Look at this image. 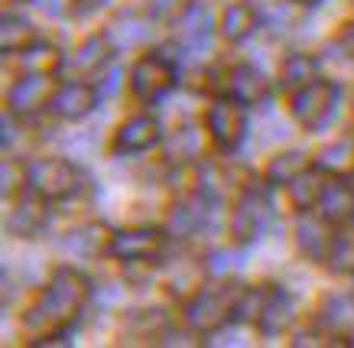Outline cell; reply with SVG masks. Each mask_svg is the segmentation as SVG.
<instances>
[{
	"label": "cell",
	"instance_id": "cell-38",
	"mask_svg": "<svg viewBox=\"0 0 354 348\" xmlns=\"http://www.w3.org/2000/svg\"><path fill=\"white\" fill-rule=\"evenodd\" d=\"M10 140H13V120L3 118V147H10Z\"/></svg>",
	"mask_w": 354,
	"mask_h": 348
},
{
	"label": "cell",
	"instance_id": "cell-5",
	"mask_svg": "<svg viewBox=\"0 0 354 348\" xmlns=\"http://www.w3.org/2000/svg\"><path fill=\"white\" fill-rule=\"evenodd\" d=\"M267 225H270V196H267V189H260V185H247L244 192H241V199H237L234 215H231V235H234V241L247 244V241L260 238Z\"/></svg>",
	"mask_w": 354,
	"mask_h": 348
},
{
	"label": "cell",
	"instance_id": "cell-6",
	"mask_svg": "<svg viewBox=\"0 0 354 348\" xmlns=\"http://www.w3.org/2000/svg\"><path fill=\"white\" fill-rule=\"evenodd\" d=\"M172 85H176V66L160 53L143 55L130 72V88L140 101H160Z\"/></svg>",
	"mask_w": 354,
	"mask_h": 348
},
{
	"label": "cell",
	"instance_id": "cell-12",
	"mask_svg": "<svg viewBox=\"0 0 354 348\" xmlns=\"http://www.w3.org/2000/svg\"><path fill=\"white\" fill-rule=\"evenodd\" d=\"M292 319H296V303H292V296L286 293L283 286H267V300H263L257 326L263 329L267 336H277L283 329H290Z\"/></svg>",
	"mask_w": 354,
	"mask_h": 348
},
{
	"label": "cell",
	"instance_id": "cell-26",
	"mask_svg": "<svg viewBox=\"0 0 354 348\" xmlns=\"http://www.w3.org/2000/svg\"><path fill=\"white\" fill-rule=\"evenodd\" d=\"M30 43H36V26H32L30 20H23V17L7 13V17L0 20V49H3V53H20V49H26Z\"/></svg>",
	"mask_w": 354,
	"mask_h": 348
},
{
	"label": "cell",
	"instance_id": "cell-21",
	"mask_svg": "<svg viewBox=\"0 0 354 348\" xmlns=\"http://www.w3.org/2000/svg\"><path fill=\"white\" fill-rule=\"evenodd\" d=\"M205 271H208V267H202L198 261H179L169 271V280H166L169 293L176 296V300H192L195 293H202Z\"/></svg>",
	"mask_w": 354,
	"mask_h": 348
},
{
	"label": "cell",
	"instance_id": "cell-10",
	"mask_svg": "<svg viewBox=\"0 0 354 348\" xmlns=\"http://www.w3.org/2000/svg\"><path fill=\"white\" fill-rule=\"evenodd\" d=\"M97 104V91L85 82H68L53 95V111L65 120H82Z\"/></svg>",
	"mask_w": 354,
	"mask_h": 348
},
{
	"label": "cell",
	"instance_id": "cell-30",
	"mask_svg": "<svg viewBox=\"0 0 354 348\" xmlns=\"http://www.w3.org/2000/svg\"><path fill=\"white\" fill-rule=\"evenodd\" d=\"M325 264L332 273H354V228L338 231L328 244V254H325Z\"/></svg>",
	"mask_w": 354,
	"mask_h": 348
},
{
	"label": "cell",
	"instance_id": "cell-9",
	"mask_svg": "<svg viewBox=\"0 0 354 348\" xmlns=\"http://www.w3.org/2000/svg\"><path fill=\"white\" fill-rule=\"evenodd\" d=\"M53 78L49 75H20V82L10 88V111L17 118H32L46 104H53Z\"/></svg>",
	"mask_w": 354,
	"mask_h": 348
},
{
	"label": "cell",
	"instance_id": "cell-11",
	"mask_svg": "<svg viewBox=\"0 0 354 348\" xmlns=\"http://www.w3.org/2000/svg\"><path fill=\"white\" fill-rule=\"evenodd\" d=\"M46 228V205H43V196H20L17 205L10 208L7 215V231L13 238H32Z\"/></svg>",
	"mask_w": 354,
	"mask_h": 348
},
{
	"label": "cell",
	"instance_id": "cell-39",
	"mask_svg": "<svg viewBox=\"0 0 354 348\" xmlns=\"http://www.w3.org/2000/svg\"><path fill=\"white\" fill-rule=\"evenodd\" d=\"M78 3H82V7H97L101 0H78Z\"/></svg>",
	"mask_w": 354,
	"mask_h": 348
},
{
	"label": "cell",
	"instance_id": "cell-15",
	"mask_svg": "<svg viewBox=\"0 0 354 348\" xmlns=\"http://www.w3.org/2000/svg\"><path fill=\"white\" fill-rule=\"evenodd\" d=\"M108 62H111V39L108 36H88L85 43L75 49V55L68 59V72L78 78H88L104 72Z\"/></svg>",
	"mask_w": 354,
	"mask_h": 348
},
{
	"label": "cell",
	"instance_id": "cell-24",
	"mask_svg": "<svg viewBox=\"0 0 354 348\" xmlns=\"http://www.w3.org/2000/svg\"><path fill=\"white\" fill-rule=\"evenodd\" d=\"M104 235H108V231L101 228V225H82V228L68 231L59 244H62V250L75 254V257H95V254H101V248H104Z\"/></svg>",
	"mask_w": 354,
	"mask_h": 348
},
{
	"label": "cell",
	"instance_id": "cell-28",
	"mask_svg": "<svg viewBox=\"0 0 354 348\" xmlns=\"http://www.w3.org/2000/svg\"><path fill=\"white\" fill-rule=\"evenodd\" d=\"M309 170V160H306V153H299V150H286V153H277L273 160H270V166H267V179L270 183H277V185H290L292 179L299 173H306Z\"/></svg>",
	"mask_w": 354,
	"mask_h": 348
},
{
	"label": "cell",
	"instance_id": "cell-34",
	"mask_svg": "<svg viewBox=\"0 0 354 348\" xmlns=\"http://www.w3.org/2000/svg\"><path fill=\"white\" fill-rule=\"evenodd\" d=\"M185 10H189V3H185V0H147V13H150V20H160V23L179 20Z\"/></svg>",
	"mask_w": 354,
	"mask_h": 348
},
{
	"label": "cell",
	"instance_id": "cell-7",
	"mask_svg": "<svg viewBox=\"0 0 354 348\" xmlns=\"http://www.w3.org/2000/svg\"><path fill=\"white\" fill-rule=\"evenodd\" d=\"M108 250L118 261H156L166 250V235L156 228H127L111 235Z\"/></svg>",
	"mask_w": 354,
	"mask_h": 348
},
{
	"label": "cell",
	"instance_id": "cell-3",
	"mask_svg": "<svg viewBox=\"0 0 354 348\" xmlns=\"http://www.w3.org/2000/svg\"><path fill=\"white\" fill-rule=\"evenodd\" d=\"M32 192H39L43 199H68L82 189V170L72 166L68 160H55V156H46V160H36L30 166V179Z\"/></svg>",
	"mask_w": 354,
	"mask_h": 348
},
{
	"label": "cell",
	"instance_id": "cell-17",
	"mask_svg": "<svg viewBox=\"0 0 354 348\" xmlns=\"http://www.w3.org/2000/svg\"><path fill=\"white\" fill-rule=\"evenodd\" d=\"M319 212H322L325 221H348L354 215V185L344 183L342 176H335L332 183L325 185Z\"/></svg>",
	"mask_w": 354,
	"mask_h": 348
},
{
	"label": "cell",
	"instance_id": "cell-33",
	"mask_svg": "<svg viewBox=\"0 0 354 348\" xmlns=\"http://www.w3.org/2000/svg\"><path fill=\"white\" fill-rule=\"evenodd\" d=\"M198 147H202V140H198V131L195 127H179V131L169 137V156L172 160H189V156H198Z\"/></svg>",
	"mask_w": 354,
	"mask_h": 348
},
{
	"label": "cell",
	"instance_id": "cell-32",
	"mask_svg": "<svg viewBox=\"0 0 354 348\" xmlns=\"http://www.w3.org/2000/svg\"><path fill=\"white\" fill-rule=\"evenodd\" d=\"M166 329V315L160 309H140L124 322V336L130 338H156Z\"/></svg>",
	"mask_w": 354,
	"mask_h": 348
},
{
	"label": "cell",
	"instance_id": "cell-36",
	"mask_svg": "<svg viewBox=\"0 0 354 348\" xmlns=\"http://www.w3.org/2000/svg\"><path fill=\"white\" fill-rule=\"evenodd\" d=\"M0 179H3V196H13L17 189H23V179H30V170H23L20 163L7 160V163H3V173H0Z\"/></svg>",
	"mask_w": 354,
	"mask_h": 348
},
{
	"label": "cell",
	"instance_id": "cell-29",
	"mask_svg": "<svg viewBox=\"0 0 354 348\" xmlns=\"http://www.w3.org/2000/svg\"><path fill=\"white\" fill-rule=\"evenodd\" d=\"M205 215H208L205 199H189V202H183V205L172 208L169 225H172V231H176V235L189 238V235H195V231L205 225Z\"/></svg>",
	"mask_w": 354,
	"mask_h": 348
},
{
	"label": "cell",
	"instance_id": "cell-4",
	"mask_svg": "<svg viewBox=\"0 0 354 348\" xmlns=\"http://www.w3.org/2000/svg\"><path fill=\"white\" fill-rule=\"evenodd\" d=\"M335 108H338V88L332 82H322V78L302 85L292 95V118L299 120L306 131H319L335 114Z\"/></svg>",
	"mask_w": 354,
	"mask_h": 348
},
{
	"label": "cell",
	"instance_id": "cell-14",
	"mask_svg": "<svg viewBox=\"0 0 354 348\" xmlns=\"http://www.w3.org/2000/svg\"><path fill=\"white\" fill-rule=\"evenodd\" d=\"M179 39L189 55H198L212 43V20L202 3H189V10L179 17Z\"/></svg>",
	"mask_w": 354,
	"mask_h": 348
},
{
	"label": "cell",
	"instance_id": "cell-20",
	"mask_svg": "<svg viewBox=\"0 0 354 348\" xmlns=\"http://www.w3.org/2000/svg\"><path fill=\"white\" fill-rule=\"evenodd\" d=\"M254 30H257V13H254V7L244 3V0L227 3L225 13H221V33H225V39H231V43H244Z\"/></svg>",
	"mask_w": 354,
	"mask_h": 348
},
{
	"label": "cell",
	"instance_id": "cell-8",
	"mask_svg": "<svg viewBox=\"0 0 354 348\" xmlns=\"http://www.w3.org/2000/svg\"><path fill=\"white\" fill-rule=\"evenodd\" d=\"M208 134L215 137V143L221 150H234L241 137H244V111H241V101L225 98L215 101L212 111H208Z\"/></svg>",
	"mask_w": 354,
	"mask_h": 348
},
{
	"label": "cell",
	"instance_id": "cell-25",
	"mask_svg": "<svg viewBox=\"0 0 354 348\" xmlns=\"http://www.w3.org/2000/svg\"><path fill=\"white\" fill-rule=\"evenodd\" d=\"M153 20H143V17H133V13H124V17H118V20L111 23V30H108V39L114 46H140V43H147V36H150V26Z\"/></svg>",
	"mask_w": 354,
	"mask_h": 348
},
{
	"label": "cell",
	"instance_id": "cell-35",
	"mask_svg": "<svg viewBox=\"0 0 354 348\" xmlns=\"http://www.w3.org/2000/svg\"><path fill=\"white\" fill-rule=\"evenodd\" d=\"M263 300H267V286H257V290H244L241 303H237V319H250L257 322L260 319V309H263Z\"/></svg>",
	"mask_w": 354,
	"mask_h": 348
},
{
	"label": "cell",
	"instance_id": "cell-37",
	"mask_svg": "<svg viewBox=\"0 0 354 348\" xmlns=\"http://www.w3.org/2000/svg\"><path fill=\"white\" fill-rule=\"evenodd\" d=\"M237 264V257H231V254H225V250H215V254H212V261L205 264V267H208V271H227V267H234Z\"/></svg>",
	"mask_w": 354,
	"mask_h": 348
},
{
	"label": "cell",
	"instance_id": "cell-31",
	"mask_svg": "<svg viewBox=\"0 0 354 348\" xmlns=\"http://www.w3.org/2000/svg\"><path fill=\"white\" fill-rule=\"evenodd\" d=\"M319 166L325 173H335V176H344L354 170V137H344V140L325 147L322 156H319Z\"/></svg>",
	"mask_w": 354,
	"mask_h": 348
},
{
	"label": "cell",
	"instance_id": "cell-13",
	"mask_svg": "<svg viewBox=\"0 0 354 348\" xmlns=\"http://www.w3.org/2000/svg\"><path fill=\"white\" fill-rule=\"evenodd\" d=\"M227 91L231 98L241 104H260L270 95V82L263 78V72L254 66H234L227 72Z\"/></svg>",
	"mask_w": 354,
	"mask_h": 348
},
{
	"label": "cell",
	"instance_id": "cell-41",
	"mask_svg": "<svg viewBox=\"0 0 354 348\" xmlns=\"http://www.w3.org/2000/svg\"><path fill=\"white\" fill-rule=\"evenodd\" d=\"M13 3H23V0H13Z\"/></svg>",
	"mask_w": 354,
	"mask_h": 348
},
{
	"label": "cell",
	"instance_id": "cell-16",
	"mask_svg": "<svg viewBox=\"0 0 354 348\" xmlns=\"http://www.w3.org/2000/svg\"><path fill=\"white\" fill-rule=\"evenodd\" d=\"M156 140H160V124L153 118H147V114H140V118H130L118 131L114 150L118 153H143V150H150Z\"/></svg>",
	"mask_w": 354,
	"mask_h": 348
},
{
	"label": "cell",
	"instance_id": "cell-23",
	"mask_svg": "<svg viewBox=\"0 0 354 348\" xmlns=\"http://www.w3.org/2000/svg\"><path fill=\"white\" fill-rule=\"evenodd\" d=\"M325 176L319 173V170H306V173H299L296 179L290 183V199L296 208H315L319 202H322V192H325Z\"/></svg>",
	"mask_w": 354,
	"mask_h": 348
},
{
	"label": "cell",
	"instance_id": "cell-40",
	"mask_svg": "<svg viewBox=\"0 0 354 348\" xmlns=\"http://www.w3.org/2000/svg\"><path fill=\"white\" fill-rule=\"evenodd\" d=\"M296 3H302V7H315L319 0H296Z\"/></svg>",
	"mask_w": 354,
	"mask_h": 348
},
{
	"label": "cell",
	"instance_id": "cell-2",
	"mask_svg": "<svg viewBox=\"0 0 354 348\" xmlns=\"http://www.w3.org/2000/svg\"><path fill=\"white\" fill-rule=\"evenodd\" d=\"M241 296H244V286H237V283H221V286L202 290V293H195L189 300L185 319L198 332H215V329H221L237 313Z\"/></svg>",
	"mask_w": 354,
	"mask_h": 348
},
{
	"label": "cell",
	"instance_id": "cell-1",
	"mask_svg": "<svg viewBox=\"0 0 354 348\" xmlns=\"http://www.w3.org/2000/svg\"><path fill=\"white\" fill-rule=\"evenodd\" d=\"M88 280L75 267H59L53 273V280L46 286L39 300L30 306V313L23 319L26 332L36 338H59L62 329L82 313V306L88 303Z\"/></svg>",
	"mask_w": 354,
	"mask_h": 348
},
{
	"label": "cell",
	"instance_id": "cell-27",
	"mask_svg": "<svg viewBox=\"0 0 354 348\" xmlns=\"http://www.w3.org/2000/svg\"><path fill=\"white\" fill-rule=\"evenodd\" d=\"M315 72H319V62H315L312 55L292 53L290 59L283 62V68H279V82H283V88H292V91H299L302 85L315 82Z\"/></svg>",
	"mask_w": 354,
	"mask_h": 348
},
{
	"label": "cell",
	"instance_id": "cell-19",
	"mask_svg": "<svg viewBox=\"0 0 354 348\" xmlns=\"http://www.w3.org/2000/svg\"><path fill=\"white\" fill-rule=\"evenodd\" d=\"M319 322L332 336H354V300L351 296H325L322 309H319Z\"/></svg>",
	"mask_w": 354,
	"mask_h": 348
},
{
	"label": "cell",
	"instance_id": "cell-18",
	"mask_svg": "<svg viewBox=\"0 0 354 348\" xmlns=\"http://www.w3.org/2000/svg\"><path fill=\"white\" fill-rule=\"evenodd\" d=\"M17 66H20V75H53L62 66V53L49 43H30L17 53Z\"/></svg>",
	"mask_w": 354,
	"mask_h": 348
},
{
	"label": "cell",
	"instance_id": "cell-22",
	"mask_svg": "<svg viewBox=\"0 0 354 348\" xmlns=\"http://www.w3.org/2000/svg\"><path fill=\"white\" fill-rule=\"evenodd\" d=\"M296 238H299V250L312 261H325L328 254V244H332V235L325 228V218H302L299 228H296Z\"/></svg>",
	"mask_w": 354,
	"mask_h": 348
}]
</instances>
